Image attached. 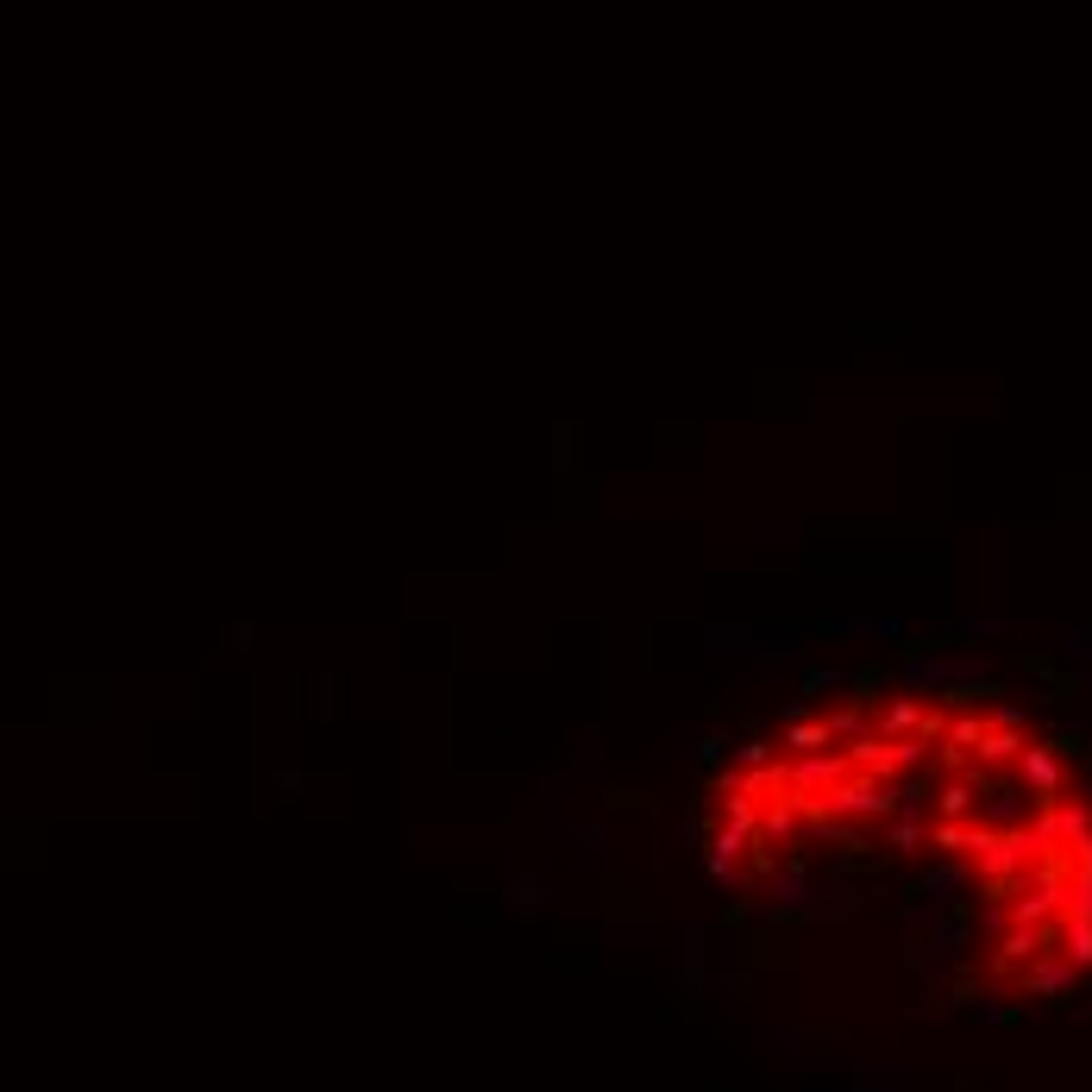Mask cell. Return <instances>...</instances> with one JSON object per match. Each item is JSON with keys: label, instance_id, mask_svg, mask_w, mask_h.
<instances>
[{"label": "cell", "instance_id": "cell-6", "mask_svg": "<svg viewBox=\"0 0 1092 1092\" xmlns=\"http://www.w3.org/2000/svg\"><path fill=\"white\" fill-rule=\"evenodd\" d=\"M508 897L534 911V904H546V885H540V879H515V885H508Z\"/></svg>", "mask_w": 1092, "mask_h": 1092}, {"label": "cell", "instance_id": "cell-1", "mask_svg": "<svg viewBox=\"0 0 1092 1092\" xmlns=\"http://www.w3.org/2000/svg\"><path fill=\"white\" fill-rule=\"evenodd\" d=\"M822 691H860V672H848V665H804L798 697L804 703H829Z\"/></svg>", "mask_w": 1092, "mask_h": 1092}, {"label": "cell", "instance_id": "cell-4", "mask_svg": "<svg viewBox=\"0 0 1092 1092\" xmlns=\"http://www.w3.org/2000/svg\"><path fill=\"white\" fill-rule=\"evenodd\" d=\"M754 641H760V634L742 628V622L735 628H710V653H754Z\"/></svg>", "mask_w": 1092, "mask_h": 1092}, {"label": "cell", "instance_id": "cell-3", "mask_svg": "<svg viewBox=\"0 0 1092 1092\" xmlns=\"http://www.w3.org/2000/svg\"><path fill=\"white\" fill-rule=\"evenodd\" d=\"M1017 773H1023L1042 798H1054V791H1061V766H1054L1049 747H1023V754H1017Z\"/></svg>", "mask_w": 1092, "mask_h": 1092}, {"label": "cell", "instance_id": "cell-2", "mask_svg": "<svg viewBox=\"0 0 1092 1092\" xmlns=\"http://www.w3.org/2000/svg\"><path fill=\"white\" fill-rule=\"evenodd\" d=\"M829 634H860V641H904V628L892 616H829Z\"/></svg>", "mask_w": 1092, "mask_h": 1092}, {"label": "cell", "instance_id": "cell-7", "mask_svg": "<svg viewBox=\"0 0 1092 1092\" xmlns=\"http://www.w3.org/2000/svg\"><path fill=\"white\" fill-rule=\"evenodd\" d=\"M955 634H967V641H993V634H998V622H993V616H974V622H960Z\"/></svg>", "mask_w": 1092, "mask_h": 1092}, {"label": "cell", "instance_id": "cell-5", "mask_svg": "<svg viewBox=\"0 0 1092 1092\" xmlns=\"http://www.w3.org/2000/svg\"><path fill=\"white\" fill-rule=\"evenodd\" d=\"M747 660H773V665H791V660H798V641H791V634H760V641H754V653H747Z\"/></svg>", "mask_w": 1092, "mask_h": 1092}]
</instances>
